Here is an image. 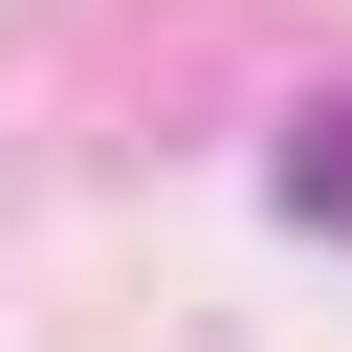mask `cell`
<instances>
[{"label": "cell", "mask_w": 352, "mask_h": 352, "mask_svg": "<svg viewBox=\"0 0 352 352\" xmlns=\"http://www.w3.org/2000/svg\"><path fill=\"white\" fill-rule=\"evenodd\" d=\"M286 220H308V242H352V88L286 132Z\"/></svg>", "instance_id": "cell-1"}]
</instances>
